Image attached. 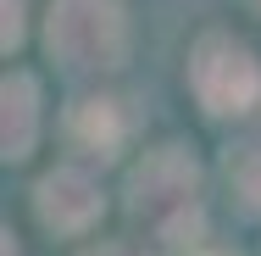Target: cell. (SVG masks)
Here are the masks:
<instances>
[{
	"mask_svg": "<svg viewBox=\"0 0 261 256\" xmlns=\"http://www.w3.org/2000/svg\"><path fill=\"white\" fill-rule=\"evenodd\" d=\"M206 256H228V251H206Z\"/></svg>",
	"mask_w": 261,
	"mask_h": 256,
	"instance_id": "8fae6325",
	"label": "cell"
},
{
	"mask_svg": "<svg viewBox=\"0 0 261 256\" xmlns=\"http://www.w3.org/2000/svg\"><path fill=\"white\" fill-rule=\"evenodd\" d=\"M0 256H17V245H11V240H6V234H0Z\"/></svg>",
	"mask_w": 261,
	"mask_h": 256,
	"instance_id": "30bf717a",
	"label": "cell"
},
{
	"mask_svg": "<svg viewBox=\"0 0 261 256\" xmlns=\"http://www.w3.org/2000/svg\"><path fill=\"white\" fill-rule=\"evenodd\" d=\"M22 39V0H0V51Z\"/></svg>",
	"mask_w": 261,
	"mask_h": 256,
	"instance_id": "ba28073f",
	"label": "cell"
},
{
	"mask_svg": "<svg viewBox=\"0 0 261 256\" xmlns=\"http://www.w3.org/2000/svg\"><path fill=\"white\" fill-rule=\"evenodd\" d=\"M134 212L161 228L167 240H178L184 228H200V167L178 145H161L156 156H145V167L134 173Z\"/></svg>",
	"mask_w": 261,
	"mask_h": 256,
	"instance_id": "6da1fadb",
	"label": "cell"
},
{
	"mask_svg": "<svg viewBox=\"0 0 261 256\" xmlns=\"http://www.w3.org/2000/svg\"><path fill=\"white\" fill-rule=\"evenodd\" d=\"M122 117H117V101H84L78 111H72V134L89 145L95 156H111L117 145H122Z\"/></svg>",
	"mask_w": 261,
	"mask_h": 256,
	"instance_id": "8992f818",
	"label": "cell"
},
{
	"mask_svg": "<svg viewBox=\"0 0 261 256\" xmlns=\"http://www.w3.org/2000/svg\"><path fill=\"white\" fill-rule=\"evenodd\" d=\"M39 95L28 78H6L0 84V156H28L34 128H39Z\"/></svg>",
	"mask_w": 261,
	"mask_h": 256,
	"instance_id": "5b68a950",
	"label": "cell"
},
{
	"mask_svg": "<svg viewBox=\"0 0 261 256\" xmlns=\"http://www.w3.org/2000/svg\"><path fill=\"white\" fill-rule=\"evenodd\" d=\"M189 84H195V95L211 117H239L261 95V67L228 34H206L195 45V61H189Z\"/></svg>",
	"mask_w": 261,
	"mask_h": 256,
	"instance_id": "3957f363",
	"label": "cell"
},
{
	"mask_svg": "<svg viewBox=\"0 0 261 256\" xmlns=\"http://www.w3.org/2000/svg\"><path fill=\"white\" fill-rule=\"evenodd\" d=\"M222 173H228V190L239 195V206L261 217V145H256V139L233 145L228 161H222Z\"/></svg>",
	"mask_w": 261,
	"mask_h": 256,
	"instance_id": "52a82bcc",
	"label": "cell"
},
{
	"mask_svg": "<svg viewBox=\"0 0 261 256\" xmlns=\"http://www.w3.org/2000/svg\"><path fill=\"white\" fill-rule=\"evenodd\" d=\"M89 256H128V251H117V245H100V251H89Z\"/></svg>",
	"mask_w": 261,
	"mask_h": 256,
	"instance_id": "9c48e42d",
	"label": "cell"
},
{
	"mask_svg": "<svg viewBox=\"0 0 261 256\" xmlns=\"http://www.w3.org/2000/svg\"><path fill=\"white\" fill-rule=\"evenodd\" d=\"M50 51L67 67H117L128 51V22L117 0H56Z\"/></svg>",
	"mask_w": 261,
	"mask_h": 256,
	"instance_id": "7a4b0ae2",
	"label": "cell"
},
{
	"mask_svg": "<svg viewBox=\"0 0 261 256\" xmlns=\"http://www.w3.org/2000/svg\"><path fill=\"white\" fill-rule=\"evenodd\" d=\"M39 212H45V223H50V228L78 234V228H89V223L100 217V190H95V178H89V173L61 167V173L45 178V190H39Z\"/></svg>",
	"mask_w": 261,
	"mask_h": 256,
	"instance_id": "277c9868",
	"label": "cell"
}]
</instances>
